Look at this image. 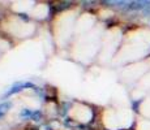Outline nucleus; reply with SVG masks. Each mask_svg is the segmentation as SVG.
I'll use <instances>...</instances> for the list:
<instances>
[{"label":"nucleus","instance_id":"f257e3e1","mask_svg":"<svg viewBox=\"0 0 150 130\" xmlns=\"http://www.w3.org/2000/svg\"><path fill=\"white\" fill-rule=\"evenodd\" d=\"M9 108V103H4L0 105V116H3V115L7 112V109Z\"/></svg>","mask_w":150,"mask_h":130}]
</instances>
